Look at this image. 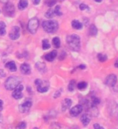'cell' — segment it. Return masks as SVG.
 <instances>
[{"mask_svg":"<svg viewBox=\"0 0 118 129\" xmlns=\"http://www.w3.org/2000/svg\"><path fill=\"white\" fill-rule=\"evenodd\" d=\"M5 66L7 69H9V70L12 72H14L17 71V67H16V64H15V62L14 61L8 62Z\"/></svg>","mask_w":118,"mask_h":129,"instance_id":"cell-15","label":"cell"},{"mask_svg":"<svg viewBox=\"0 0 118 129\" xmlns=\"http://www.w3.org/2000/svg\"><path fill=\"white\" fill-rule=\"evenodd\" d=\"M24 90V86L20 84L17 86L15 89L13 90V94H12V96L15 99H20L22 98V91Z\"/></svg>","mask_w":118,"mask_h":129,"instance_id":"cell-7","label":"cell"},{"mask_svg":"<svg viewBox=\"0 0 118 129\" xmlns=\"http://www.w3.org/2000/svg\"><path fill=\"white\" fill-rule=\"evenodd\" d=\"M42 81L40 79H36V81H35V84L36 85H39L40 83V82Z\"/></svg>","mask_w":118,"mask_h":129,"instance_id":"cell-38","label":"cell"},{"mask_svg":"<svg viewBox=\"0 0 118 129\" xmlns=\"http://www.w3.org/2000/svg\"><path fill=\"white\" fill-rule=\"evenodd\" d=\"M79 9L80 10H81V11H84V10H86V9H88V6L86 5V4H80V6H79Z\"/></svg>","mask_w":118,"mask_h":129,"instance_id":"cell-32","label":"cell"},{"mask_svg":"<svg viewBox=\"0 0 118 129\" xmlns=\"http://www.w3.org/2000/svg\"><path fill=\"white\" fill-rule=\"evenodd\" d=\"M36 67L40 72H44L45 70V69H46V65H45V63L40 62H37L36 64Z\"/></svg>","mask_w":118,"mask_h":129,"instance_id":"cell-21","label":"cell"},{"mask_svg":"<svg viewBox=\"0 0 118 129\" xmlns=\"http://www.w3.org/2000/svg\"><path fill=\"white\" fill-rule=\"evenodd\" d=\"M61 96V92L59 91H57L56 93H55V95H54V98H58Z\"/></svg>","mask_w":118,"mask_h":129,"instance_id":"cell-36","label":"cell"},{"mask_svg":"<svg viewBox=\"0 0 118 129\" xmlns=\"http://www.w3.org/2000/svg\"><path fill=\"white\" fill-rule=\"evenodd\" d=\"M0 13H1V10H0Z\"/></svg>","mask_w":118,"mask_h":129,"instance_id":"cell-43","label":"cell"},{"mask_svg":"<svg viewBox=\"0 0 118 129\" xmlns=\"http://www.w3.org/2000/svg\"><path fill=\"white\" fill-rule=\"evenodd\" d=\"M3 11L5 15L9 16V17H13L14 15L15 11L13 4H12L11 2H7L4 6Z\"/></svg>","mask_w":118,"mask_h":129,"instance_id":"cell-5","label":"cell"},{"mask_svg":"<svg viewBox=\"0 0 118 129\" xmlns=\"http://www.w3.org/2000/svg\"><path fill=\"white\" fill-rule=\"evenodd\" d=\"M3 101L0 99V112L3 110Z\"/></svg>","mask_w":118,"mask_h":129,"instance_id":"cell-35","label":"cell"},{"mask_svg":"<svg viewBox=\"0 0 118 129\" xmlns=\"http://www.w3.org/2000/svg\"><path fill=\"white\" fill-rule=\"evenodd\" d=\"M81 121L84 126H87L90 122V117L87 114H83L81 117Z\"/></svg>","mask_w":118,"mask_h":129,"instance_id":"cell-16","label":"cell"},{"mask_svg":"<svg viewBox=\"0 0 118 129\" xmlns=\"http://www.w3.org/2000/svg\"><path fill=\"white\" fill-rule=\"evenodd\" d=\"M100 104V99L97 97L93 96L92 97V107H95L98 104Z\"/></svg>","mask_w":118,"mask_h":129,"instance_id":"cell-27","label":"cell"},{"mask_svg":"<svg viewBox=\"0 0 118 129\" xmlns=\"http://www.w3.org/2000/svg\"><path fill=\"white\" fill-rule=\"evenodd\" d=\"M56 3V0H47L46 4L49 7H52L53 5H55Z\"/></svg>","mask_w":118,"mask_h":129,"instance_id":"cell-31","label":"cell"},{"mask_svg":"<svg viewBox=\"0 0 118 129\" xmlns=\"http://www.w3.org/2000/svg\"><path fill=\"white\" fill-rule=\"evenodd\" d=\"M79 69H81V70H84L86 68V66L85 65V64H80L79 66Z\"/></svg>","mask_w":118,"mask_h":129,"instance_id":"cell-37","label":"cell"},{"mask_svg":"<svg viewBox=\"0 0 118 129\" xmlns=\"http://www.w3.org/2000/svg\"><path fill=\"white\" fill-rule=\"evenodd\" d=\"M57 56V51L56 50H53L49 53H47L45 56V58L46 60L49 62L53 61V60L56 58Z\"/></svg>","mask_w":118,"mask_h":129,"instance_id":"cell-13","label":"cell"},{"mask_svg":"<svg viewBox=\"0 0 118 129\" xmlns=\"http://www.w3.org/2000/svg\"><path fill=\"white\" fill-rule=\"evenodd\" d=\"M18 9L20 11H23L28 6V2L27 0H20L19 3H18Z\"/></svg>","mask_w":118,"mask_h":129,"instance_id":"cell-18","label":"cell"},{"mask_svg":"<svg viewBox=\"0 0 118 129\" xmlns=\"http://www.w3.org/2000/svg\"><path fill=\"white\" fill-rule=\"evenodd\" d=\"M42 28L48 34H54L58 29V24L55 20H47L42 24Z\"/></svg>","mask_w":118,"mask_h":129,"instance_id":"cell-2","label":"cell"},{"mask_svg":"<svg viewBox=\"0 0 118 129\" xmlns=\"http://www.w3.org/2000/svg\"><path fill=\"white\" fill-rule=\"evenodd\" d=\"M83 108L81 105H76L75 106H74L73 108H72L70 110V114L71 116L72 117H77L78 115H79L83 111Z\"/></svg>","mask_w":118,"mask_h":129,"instance_id":"cell-9","label":"cell"},{"mask_svg":"<svg viewBox=\"0 0 118 129\" xmlns=\"http://www.w3.org/2000/svg\"><path fill=\"white\" fill-rule=\"evenodd\" d=\"M34 129H38V128H34Z\"/></svg>","mask_w":118,"mask_h":129,"instance_id":"cell-42","label":"cell"},{"mask_svg":"<svg viewBox=\"0 0 118 129\" xmlns=\"http://www.w3.org/2000/svg\"><path fill=\"white\" fill-rule=\"evenodd\" d=\"M20 72L25 75H28L31 73V67L28 63H23L20 66Z\"/></svg>","mask_w":118,"mask_h":129,"instance_id":"cell-12","label":"cell"},{"mask_svg":"<svg viewBox=\"0 0 118 129\" xmlns=\"http://www.w3.org/2000/svg\"><path fill=\"white\" fill-rule=\"evenodd\" d=\"M117 81V76H115V74H110L106 77L105 83L108 86L112 87L116 84Z\"/></svg>","mask_w":118,"mask_h":129,"instance_id":"cell-11","label":"cell"},{"mask_svg":"<svg viewBox=\"0 0 118 129\" xmlns=\"http://www.w3.org/2000/svg\"><path fill=\"white\" fill-rule=\"evenodd\" d=\"M49 87V82L46 81H42L39 85H37V90L40 93H45L47 92Z\"/></svg>","mask_w":118,"mask_h":129,"instance_id":"cell-8","label":"cell"},{"mask_svg":"<svg viewBox=\"0 0 118 129\" xmlns=\"http://www.w3.org/2000/svg\"><path fill=\"white\" fill-rule=\"evenodd\" d=\"M54 13H55V15H57V16H61L63 15L62 12L61 11V6H59V5H57V6L55 7V9H54Z\"/></svg>","mask_w":118,"mask_h":129,"instance_id":"cell-29","label":"cell"},{"mask_svg":"<svg viewBox=\"0 0 118 129\" xmlns=\"http://www.w3.org/2000/svg\"><path fill=\"white\" fill-rule=\"evenodd\" d=\"M21 83V79L17 76H10L5 81V87L8 90H13Z\"/></svg>","mask_w":118,"mask_h":129,"instance_id":"cell-3","label":"cell"},{"mask_svg":"<svg viewBox=\"0 0 118 129\" xmlns=\"http://www.w3.org/2000/svg\"><path fill=\"white\" fill-rule=\"evenodd\" d=\"M115 68H118V59H117V60H116V61H115Z\"/></svg>","mask_w":118,"mask_h":129,"instance_id":"cell-40","label":"cell"},{"mask_svg":"<svg viewBox=\"0 0 118 129\" xmlns=\"http://www.w3.org/2000/svg\"><path fill=\"white\" fill-rule=\"evenodd\" d=\"M6 34V24L4 22H0V36Z\"/></svg>","mask_w":118,"mask_h":129,"instance_id":"cell-23","label":"cell"},{"mask_svg":"<svg viewBox=\"0 0 118 129\" xmlns=\"http://www.w3.org/2000/svg\"><path fill=\"white\" fill-rule=\"evenodd\" d=\"M72 101L70 99H65L64 101L62 102V110L63 111H65L68 108H70L72 106Z\"/></svg>","mask_w":118,"mask_h":129,"instance_id":"cell-14","label":"cell"},{"mask_svg":"<svg viewBox=\"0 0 118 129\" xmlns=\"http://www.w3.org/2000/svg\"><path fill=\"white\" fill-rule=\"evenodd\" d=\"M56 15H55V13H54V11H53L52 9H50L48 10L45 13V16L48 19H51V18H53L54 16H55Z\"/></svg>","mask_w":118,"mask_h":129,"instance_id":"cell-20","label":"cell"},{"mask_svg":"<svg viewBox=\"0 0 118 129\" xmlns=\"http://www.w3.org/2000/svg\"><path fill=\"white\" fill-rule=\"evenodd\" d=\"M0 76H6V74L4 73V72L2 70H0Z\"/></svg>","mask_w":118,"mask_h":129,"instance_id":"cell-39","label":"cell"},{"mask_svg":"<svg viewBox=\"0 0 118 129\" xmlns=\"http://www.w3.org/2000/svg\"><path fill=\"white\" fill-rule=\"evenodd\" d=\"M52 44L56 48H59L61 47V40L58 37H55L52 40Z\"/></svg>","mask_w":118,"mask_h":129,"instance_id":"cell-22","label":"cell"},{"mask_svg":"<svg viewBox=\"0 0 118 129\" xmlns=\"http://www.w3.org/2000/svg\"><path fill=\"white\" fill-rule=\"evenodd\" d=\"M68 46L71 49L74 51H78L81 48V39L80 37L76 34H72L67 36L66 39Z\"/></svg>","mask_w":118,"mask_h":129,"instance_id":"cell-1","label":"cell"},{"mask_svg":"<svg viewBox=\"0 0 118 129\" xmlns=\"http://www.w3.org/2000/svg\"><path fill=\"white\" fill-rule=\"evenodd\" d=\"M31 106H32V102L31 101H26L23 104H20L19 106V110H20V112L25 113V112H28Z\"/></svg>","mask_w":118,"mask_h":129,"instance_id":"cell-10","label":"cell"},{"mask_svg":"<svg viewBox=\"0 0 118 129\" xmlns=\"http://www.w3.org/2000/svg\"><path fill=\"white\" fill-rule=\"evenodd\" d=\"M20 36V28L19 26H15L9 32V38L13 40L18 39Z\"/></svg>","mask_w":118,"mask_h":129,"instance_id":"cell-6","label":"cell"},{"mask_svg":"<svg viewBox=\"0 0 118 129\" xmlns=\"http://www.w3.org/2000/svg\"><path fill=\"white\" fill-rule=\"evenodd\" d=\"M75 86H76V81L75 80H71L69 83V85H68V90L70 92H73L74 90V88H75Z\"/></svg>","mask_w":118,"mask_h":129,"instance_id":"cell-24","label":"cell"},{"mask_svg":"<svg viewBox=\"0 0 118 129\" xmlns=\"http://www.w3.org/2000/svg\"><path fill=\"white\" fill-rule=\"evenodd\" d=\"M97 58L100 62H106L108 59L106 55H104V54H101V53H99L97 55Z\"/></svg>","mask_w":118,"mask_h":129,"instance_id":"cell-28","label":"cell"},{"mask_svg":"<svg viewBox=\"0 0 118 129\" xmlns=\"http://www.w3.org/2000/svg\"><path fill=\"white\" fill-rule=\"evenodd\" d=\"M89 34L92 36H95L97 34V28L95 25H94V24L90 25V28H89Z\"/></svg>","mask_w":118,"mask_h":129,"instance_id":"cell-19","label":"cell"},{"mask_svg":"<svg viewBox=\"0 0 118 129\" xmlns=\"http://www.w3.org/2000/svg\"><path fill=\"white\" fill-rule=\"evenodd\" d=\"M72 26L73 28L76 29V30H80L83 28V24L81 22H80L79 20H74L72 22Z\"/></svg>","mask_w":118,"mask_h":129,"instance_id":"cell-17","label":"cell"},{"mask_svg":"<svg viewBox=\"0 0 118 129\" xmlns=\"http://www.w3.org/2000/svg\"><path fill=\"white\" fill-rule=\"evenodd\" d=\"M51 47V45L49 42V40L47 39H45L42 40V49L44 50L49 49Z\"/></svg>","mask_w":118,"mask_h":129,"instance_id":"cell-25","label":"cell"},{"mask_svg":"<svg viewBox=\"0 0 118 129\" xmlns=\"http://www.w3.org/2000/svg\"><path fill=\"white\" fill-rule=\"evenodd\" d=\"M40 1L41 0H32V2H33V4H34V5H38L40 2Z\"/></svg>","mask_w":118,"mask_h":129,"instance_id":"cell-34","label":"cell"},{"mask_svg":"<svg viewBox=\"0 0 118 129\" xmlns=\"http://www.w3.org/2000/svg\"><path fill=\"white\" fill-rule=\"evenodd\" d=\"M87 86V83L85 81L79 82V83L77 84V88L80 90H85Z\"/></svg>","mask_w":118,"mask_h":129,"instance_id":"cell-26","label":"cell"},{"mask_svg":"<svg viewBox=\"0 0 118 129\" xmlns=\"http://www.w3.org/2000/svg\"><path fill=\"white\" fill-rule=\"evenodd\" d=\"M93 127H94V128L95 129H105L104 127H102L101 126L99 123H95L94 125H93Z\"/></svg>","mask_w":118,"mask_h":129,"instance_id":"cell-33","label":"cell"},{"mask_svg":"<svg viewBox=\"0 0 118 129\" xmlns=\"http://www.w3.org/2000/svg\"><path fill=\"white\" fill-rule=\"evenodd\" d=\"M38 27H39V20L37 17H33L31 20H29L27 28H28V31L31 34H36Z\"/></svg>","mask_w":118,"mask_h":129,"instance_id":"cell-4","label":"cell"},{"mask_svg":"<svg viewBox=\"0 0 118 129\" xmlns=\"http://www.w3.org/2000/svg\"><path fill=\"white\" fill-rule=\"evenodd\" d=\"M94 1L96 2H97V3H100V2H101L102 0H94Z\"/></svg>","mask_w":118,"mask_h":129,"instance_id":"cell-41","label":"cell"},{"mask_svg":"<svg viewBox=\"0 0 118 129\" xmlns=\"http://www.w3.org/2000/svg\"><path fill=\"white\" fill-rule=\"evenodd\" d=\"M26 127V123L25 121H22L17 125L16 129H25Z\"/></svg>","mask_w":118,"mask_h":129,"instance_id":"cell-30","label":"cell"}]
</instances>
